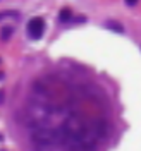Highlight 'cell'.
<instances>
[{
    "label": "cell",
    "instance_id": "1",
    "mask_svg": "<svg viewBox=\"0 0 141 151\" xmlns=\"http://www.w3.org/2000/svg\"><path fill=\"white\" fill-rule=\"evenodd\" d=\"M45 33V21L41 17H33L28 22V35L31 40H41Z\"/></svg>",
    "mask_w": 141,
    "mask_h": 151
},
{
    "label": "cell",
    "instance_id": "4",
    "mask_svg": "<svg viewBox=\"0 0 141 151\" xmlns=\"http://www.w3.org/2000/svg\"><path fill=\"white\" fill-rule=\"evenodd\" d=\"M108 28L115 29V31H124V28H121V26H119V24H112V22H110V24H108Z\"/></svg>",
    "mask_w": 141,
    "mask_h": 151
},
{
    "label": "cell",
    "instance_id": "7",
    "mask_svg": "<svg viewBox=\"0 0 141 151\" xmlns=\"http://www.w3.org/2000/svg\"><path fill=\"white\" fill-rule=\"evenodd\" d=\"M0 79H2V74H0Z\"/></svg>",
    "mask_w": 141,
    "mask_h": 151
},
{
    "label": "cell",
    "instance_id": "5",
    "mask_svg": "<svg viewBox=\"0 0 141 151\" xmlns=\"http://www.w3.org/2000/svg\"><path fill=\"white\" fill-rule=\"evenodd\" d=\"M7 16H17V14H14V12H0V19L7 17Z\"/></svg>",
    "mask_w": 141,
    "mask_h": 151
},
{
    "label": "cell",
    "instance_id": "6",
    "mask_svg": "<svg viewBox=\"0 0 141 151\" xmlns=\"http://www.w3.org/2000/svg\"><path fill=\"white\" fill-rule=\"evenodd\" d=\"M124 2H126V4H127L129 7H132V5H136V4H138L140 0H124Z\"/></svg>",
    "mask_w": 141,
    "mask_h": 151
},
{
    "label": "cell",
    "instance_id": "3",
    "mask_svg": "<svg viewBox=\"0 0 141 151\" xmlns=\"http://www.w3.org/2000/svg\"><path fill=\"white\" fill-rule=\"evenodd\" d=\"M72 17V12L69 9H62L60 10V14H59V19H60V22H67L69 19Z\"/></svg>",
    "mask_w": 141,
    "mask_h": 151
},
{
    "label": "cell",
    "instance_id": "2",
    "mask_svg": "<svg viewBox=\"0 0 141 151\" xmlns=\"http://www.w3.org/2000/svg\"><path fill=\"white\" fill-rule=\"evenodd\" d=\"M12 35H14V28H10V26H5V28L0 31V38H2L4 41H7Z\"/></svg>",
    "mask_w": 141,
    "mask_h": 151
}]
</instances>
